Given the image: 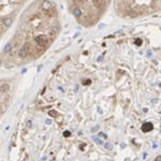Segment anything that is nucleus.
Segmentation results:
<instances>
[{"instance_id":"9","label":"nucleus","mask_w":161,"mask_h":161,"mask_svg":"<svg viewBox=\"0 0 161 161\" xmlns=\"http://www.w3.org/2000/svg\"><path fill=\"white\" fill-rule=\"evenodd\" d=\"M83 84H85V85H86V84H88V85H89V84H90V80H87V82L85 80V82H83Z\"/></svg>"},{"instance_id":"4","label":"nucleus","mask_w":161,"mask_h":161,"mask_svg":"<svg viewBox=\"0 0 161 161\" xmlns=\"http://www.w3.org/2000/svg\"><path fill=\"white\" fill-rule=\"evenodd\" d=\"M152 128V125H149V124H148V125H144V126H143V130H144V131H148V130H150Z\"/></svg>"},{"instance_id":"11","label":"nucleus","mask_w":161,"mask_h":161,"mask_svg":"<svg viewBox=\"0 0 161 161\" xmlns=\"http://www.w3.org/2000/svg\"><path fill=\"white\" fill-rule=\"evenodd\" d=\"M27 124H28V127H31V121H30V120H28V123H27Z\"/></svg>"},{"instance_id":"3","label":"nucleus","mask_w":161,"mask_h":161,"mask_svg":"<svg viewBox=\"0 0 161 161\" xmlns=\"http://www.w3.org/2000/svg\"><path fill=\"white\" fill-rule=\"evenodd\" d=\"M1 89H2L3 92H6L10 89V86L8 85V84H2V85H1Z\"/></svg>"},{"instance_id":"2","label":"nucleus","mask_w":161,"mask_h":161,"mask_svg":"<svg viewBox=\"0 0 161 161\" xmlns=\"http://www.w3.org/2000/svg\"><path fill=\"white\" fill-rule=\"evenodd\" d=\"M2 23L6 27H9L10 25L12 24V20H11V18H4V20H2Z\"/></svg>"},{"instance_id":"6","label":"nucleus","mask_w":161,"mask_h":161,"mask_svg":"<svg viewBox=\"0 0 161 161\" xmlns=\"http://www.w3.org/2000/svg\"><path fill=\"white\" fill-rule=\"evenodd\" d=\"M49 114L51 116H53V117H54V116L57 115V112H56V111H51V112H49Z\"/></svg>"},{"instance_id":"10","label":"nucleus","mask_w":161,"mask_h":161,"mask_svg":"<svg viewBox=\"0 0 161 161\" xmlns=\"http://www.w3.org/2000/svg\"><path fill=\"white\" fill-rule=\"evenodd\" d=\"M99 135H100V136H102V138H104V139L107 138V135H105V134H103V133H99Z\"/></svg>"},{"instance_id":"7","label":"nucleus","mask_w":161,"mask_h":161,"mask_svg":"<svg viewBox=\"0 0 161 161\" xmlns=\"http://www.w3.org/2000/svg\"><path fill=\"white\" fill-rule=\"evenodd\" d=\"M104 147H105L107 149H111V147H112V146H111V144H110V143H105V144H104Z\"/></svg>"},{"instance_id":"8","label":"nucleus","mask_w":161,"mask_h":161,"mask_svg":"<svg viewBox=\"0 0 161 161\" xmlns=\"http://www.w3.org/2000/svg\"><path fill=\"white\" fill-rule=\"evenodd\" d=\"M71 134V133H70V131H65V133H63V135H65V136H69V135Z\"/></svg>"},{"instance_id":"5","label":"nucleus","mask_w":161,"mask_h":161,"mask_svg":"<svg viewBox=\"0 0 161 161\" xmlns=\"http://www.w3.org/2000/svg\"><path fill=\"white\" fill-rule=\"evenodd\" d=\"M92 139H94V141H95L97 144H100V145H101V144H103V142L101 141V140H100V139H99V138H95V136H94V138H92Z\"/></svg>"},{"instance_id":"12","label":"nucleus","mask_w":161,"mask_h":161,"mask_svg":"<svg viewBox=\"0 0 161 161\" xmlns=\"http://www.w3.org/2000/svg\"><path fill=\"white\" fill-rule=\"evenodd\" d=\"M46 124L49 125V124H51V120H49V119H47V120H46Z\"/></svg>"},{"instance_id":"1","label":"nucleus","mask_w":161,"mask_h":161,"mask_svg":"<svg viewBox=\"0 0 161 161\" xmlns=\"http://www.w3.org/2000/svg\"><path fill=\"white\" fill-rule=\"evenodd\" d=\"M125 14L139 17L161 11V0H123Z\"/></svg>"}]
</instances>
